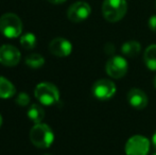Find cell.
<instances>
[{
    "mask_svg": "<svg viewBox=\"0 0 156 155\" xmlns=\"http://www.w3.org/2000/svg\"><path fill=\"white\" fill-rule=\"evenodd\" d=\"M0 32L8 38L20 36L23 32V23L16 14L6 13L0 17Z\"/></svg>",
    "mask_w": 156,
    "mask_h": 155,
    "instance_id": "obj_4",
    "label": "cell"
},
{
    "mask_svg": "<svg viewBox=\"0 0 156 155\" xmlns=\"http://www.w3.org/2000/svg\"><path fill=\"white\" fill-rule=\"evenodd\" d=\"M149 151H150V141L142 135L132 136L125 143L126 155H148Z\"/></svg>",
    "mask_w": 156,
    "mask_h": 155,
    "instance_id": "obj_5",
    "label": "cell"
},
{
    "mask_svg": "<svg viewBox=\"0 0 156 155\" xmlns=\"http://www.w3.org/2000/svg\"><path fill=\"white\" fill-rule=\"evenodd\" d=\"M28 117L32 120L35 124L41 123L44 117H45V111L38 104H32L28 110Z\"/></svg>",
    "mask_w": 156,
    "mask_h": 155,
    "instance_id": "obj_15",
    "label": "cell"
},
{
    "mask_svg": "<svg viewBox=\"0 0 156 155\" xmlns=\"http://www.w3.org/2000/svg\"><path fill=\"white\" fill-rule=\"evenodd\" d=\"M127 102L132 107L136 110H144L148 105V96L139 88H132L127 93Z\"/></svg>",
    "mask_w": 156,
    "mask_h": 155,
    "instance_id": "obj_11",
    "label": "cell"
},
{
    "mask_svg": "<svg viewBox=\"0 0 156 155\" xmlns=\"http://www.w3.org/2000/svg\"><path fill=\"white\" fill-rule=\"evenodd\" d=\"M47 1L52 4H62L66 1V0H47Z\"/></svg>",
    "mask_w": 156,
    "mask_h": 155,
    "instance_id": "obj_20",
    "label": "cell"
},
{
    "mask_svg": "<svg viewBox=\"0 0 156 155\" xmlns=\"http://www.w3.org/2000/svg\"><path fill=\"white\" fill-rule=\"evenodd\" d=\"M20 52L12 45H2L0 47V64L6 67H14L20 62Z\"/></svg>",
    "mask_w": 156,
    "mask_h": 155,
    "instance_id": "obj_9",
    "label": "cell"
},
{
    "mask_svg": "<svg viewBox=\"0 0 156 155\" xmlns=\"http://www.w3.org/2000/svg\"><path fill=\"white\" fill-rule=\"evenodd\" d=\"M35 98L46 106H51L58 103L60 100V91L52 83L43 82L36 85L34 90Z\"/></svg>",
    "mask_w": 156,
    "mask_h": 155,
    "instance_id": "obj_3",
    "label": "cell"
},
{
    "mask_svg": "<svg viewBox=\"0 0 156 155\" xmlns=\"http://www.w3.org/2000/svg\"><path fill=\"white\" fill-rule=\"evenodd\" d=\"M144 62L148 69L156 71V45H150L144 54Z\"/></svg>",
    "mask_w": 156,
    "mask_h": 155,
    "instance_id": "obj_12",
    "label": "cell"
},
{
    "mask_svg": "<svg viewBox=\"0 0 156 155\" xmlns=\"http://www.w3.org/2000/svg\"><path fill=\"white\" fill-rule=\"evenodd\" d=\"M153 85H154V87H155V89H156V77L154 78V81H153Z\"/></svg>",
    "mask_w": 156,
    "mask_h": 155,
    "instance_id": "obj_22",
    "label": "cell"
},
{
    "mask_svg": "<svg viewBox=\"0 0 156 155\" xmlns=\"http://www.w3.org/2000/svg\"><path fill=\"white\" fill-rule=\"evenodd\" d=\"M155 6H156V0H155Z\"/></svg>",
    "mask_w": 156,
    "mask_h": 155,
    "instance_id": "obj_24",
    "label": "cell"
},
{
    "mask_svg": "<svg viewBox=\"0 0 156 155\" xmlns=\"http://www.w3.org/2000/svg\"><path fill=\"white\" fill-rule=\"evenodd\" d=\"M116 84L107 79H100L93 85V95L99 100H108L116 93Z\"/></svg>",
    "mask_w": 156,
    "mask_h": 155,
    "instance_id": "obj_7",
    "label": "cell"
},
{
    "mask_svg": "<svg viewBox=\"0 0 156 155\" xmlns=\"http://www.w3.org/2000/svg\"><path fill=\"white\" fill-rule=\"evenodd\" d=\"M140 50H141V46L136 41H126L121 47V52L127 58H135L140 53Z\"/></svg>",
    "mask_w": 156,
    "mask_h": 155,
    "instance_id": "obj_14",
    "label": "cell"
},
{
    "mask_svg": "<svg viewBox=\"0 0 156 155\" xmlns=\"http://www.w3.org/2000/svg\"><path fill=\"white\" fill-rule=\"evenodd\" d=\"M16 103L19 106H27L30 103V97L28 93H20L16 98Z\"/></svg>",
    "mask_w": 156,
    "mask_h": 155,
    "instance_id": "obj_18",
    "label": "cell"
},
{
    "mask_svg": "<svg viewBox=\"0 0 156 155\" xmlns=\"http://www.w3.org/2000/svg\"><path fill=\"white\" fill-rule=\"evenodd\" d=\"M148 25L151 31L156 33V15H153V16L150 17V19L148 21Z\"/></svg>",
    "mask_w": 156,
    "mask_h": 155,
    "instance_id": "obj_19",
    "label": "cell"
},
{
    "mask_svg": "<svg viewBox=\"0 0 156 155\" xmlns=\"http://www.w3.org/2000/svg\"><path fill=\"white\" fill-rule=\"evenodd\" d=\"M126 12V0H104L102 3V15L109 23L121 20Z\"/></svg>",
    "mask_w": 156,
    "mask_h": 155,
    "instance_id": "obj_2",
    "label": "cell"
},
{
    "mask_svg": "<svg viewBox=\"0 0 156 155\" xmlns=\"http://www.w3.org/2000/svg\"><path fill=\"white\" fill-rule=\"evenodd\" d=\"M91 8L85 1H76L69 6L67 11V17L72 23H82L89 17Z\"/></svg>",
    "mask_w": 156,
    "mask_h": 155,
    "instance_id": "obj_8",
    "label": "cell"
},
{
    "mask_svg": "<svg viewBox=\"0 0 156 155\" xmlns=\"http://www.w3.org/2000/svg\"><path fill=\"white\" fill-rule=\"evenodd\" d=\"M26 64L31 68H39L45 64V58L38 53L29 54L26 58Z\"/></svg>",
    "mask_w": 156,
    "mask_h": 155,
    "instance_id": "obj_16",
    "label": "cell"
},
{
    "mask_svg": "<svg viewBox=\"0 0 156 155\" xmlns=\"http://www.w3.org/2000/svg\"><path fill=\"white\" fill-rule=\"evenodd\" d=\"M30 140L36 148L47 149L53 143L54 134L49 125L37 123L30 131Z\"/></svg>",
    "mask_w": 156,
    "mask_h": 155,
    "instance_id": "obj_1",
    "label": "cell"
},
{
    "mask_svg": "<svg viewBox=\"0 0 156 155\" xmlns=\"http://www.w3.org/2000/svg\"><path fill=\"white\" fill-rule=\"evenodd\" d=\"M49 50L53 55L58 58L68 56L72 51V45L68 39L63 37H56L52 39L49 44Z\"/></svg>",
    "mask_w": 156,
    "mask_h": 155,
    "instance_id": "obj_10",
    "label": "cell"
},
{
    "mask_svg": "<svg viewBox=\"0 0 156 155\" xmlns=\"http://www.w3.org/2000/svg\"><path fill=\"white\" fill-rule=\"evenodd\" d=\"M127 69H129L127 61L125 60L123 56H119V55L111 58L107 61L106 65H105L106 73L113 79L123 78L126 75Z\"/></svg>",
    "mask_w": 156,
    "mask_h": 155,
    "instance_id": "obj_6",
    "label": "cell"
},
{
    "mask_svg": "<svg viewBox=\"0 0 156 155\" xmlns=\"http://www.w3.org/2000/svg\"><path fill=\"white\" fill-rule=\"evenodd\" d=\"M1 124H2V117H1V115H0V126H1Z\"/></svg>",
    "mask_w": 156,
    "mask_h": 155,
    "instance_id": "obj_23",
    "label": "cell"
},
{
    "mask_svg": "<svg viewBox=\"0 0 156 155\" xmlns=\"http://www.w3.org/2000/svg\"><path fill=\"white\" fill-rule=\"evenodd\" d=\"M15 86L4 77H0V98L10 99L15 95Z\"/></svg>",
    "mask_w": 156,
    "mask_h": 155,
    "instance_id": "obj_13",
    "label": "cell"
},
{
    "mask_svg": "<svg viewBox=\"0 0 156 155\" xmlns=\"http://www.w3.org/2000/svg\"><path fill=\"white\" fill-rule=\"evenodd\" d=\"M152 143H153V146H154V148L156 149V131L152 136Z\"/></svg>",
    "mask_w": 156,
    "mask_h": 155,
    "instance_id": "obj_21",
    "label": "cell"
},
{
    "mask_svg": "<svg viewBox=\"0 0 156 155\" xmlns=\"http://www.w3.org/2000/svg\"><path fill=\"white\" fill-rule=\"evenodd\" d=\"M20 45L27 50H31L36 46V37L33 33H26L20 37Z\"/></svg>",
    "mask_w": 156,
    "mask_h": 155,
    "instance_id": "obj_17",
    "label": "cell"
},
{
    "mask_svg": "<svg viewBox=\"0 0 156 155\" xmlns=\"http://www.w3.org/2000/svg\"><path fill=\"white\" fill-rule=\"evenodd\" d=\"M153 155H156V153H154V154H153Z\"/></svg>",
    "mask_w": 156,
    "mask_h": 155,
    "instance_id": "obj_25",
    "label": "cell"
}]
</instances>
